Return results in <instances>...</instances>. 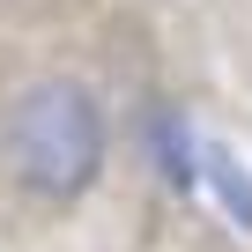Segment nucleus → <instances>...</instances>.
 <instances>
[{
  "instance_id": "1",
  "label": "nucleus",
  "mask_w": 252,
  "mask_h": 252,
  "mask_svg": "<svg viewBox=\"0 0 252 252\" xmlns=\"http://www.w3.org/2000/svg\"><path fill=\"white\" fill-rule=\"evenodd\" d=\"M0 156L30 200L74 208L104 178V156H111V119H104L96 89L74 74H45V82L15 89L0 111Z\"/></svg>"
},
{
  "instance_id": "2",
  "label": "nucleus",
  "mask_w": 252,
  "mask_h": 252,
  "mask_svg": "<svg viewBox=\"0 0 252 252\" xmlns=\"http://www.w3.org/2000/svg\"><path fill=\"white\" fill-rule=\"evenodd\" d=\"M141 156L171 193H200V126L178 104H149L141 111Z\"/></svg>"
},
{
  "instance_id": "3",
  "label": "nucleus",
  "mask_w": 252,
  "mask_h": 252,
  "mask_svg": "<svg viewBox=\"0 0 252 252\" xmlns=\"http://www.w3.org/2000/svg\"><path fill=\"white\" fill-rule=\"evenodd\" d=\"M200 193L252 237V163H245L230 141H215V134H200Z\"/></svg>"
}]
</instances>
